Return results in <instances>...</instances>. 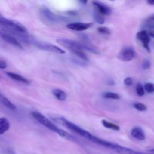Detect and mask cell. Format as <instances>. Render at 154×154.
I'll return each mask as SVG.
<instances>
[{
	"instance_id": "cell-8",
	"label": "cell",
	"mask_w": 154,
	"mask_h": 154,
	"mask_svg": "<svg viewBox=\"0 0 154 154\" xmlns=\"http://www.w3.org/2000/svg\"><path fill=\"white\" fill-rule=\"evenodd\" d=\"M42 14H43V16L45 17L46 19H48V20H50L51 22L57 23V22H60V21L66 20H65V17L55 14L53 13L49 8H48L46 7L42 8Z\"/></svg>"
},
{
	"instance_id": "cell-23",
	"label": "cell",
	"mask_w": 154,
	"mask_h": 154,
	"mask_svg": "<svg viewBox=\"0 0 154 154\" xmlns=\"http://www.w3.org/2000/svg\"><path fill=\"white\" fill-rule=\"evenodd\" d=\"M98 32L101 34L106 35H109L111 34V30L108 28V27L105 26H100L97 29Z\"/></svg>"
},
{
	"instance_id": "cell-19",
	"label": "cell",
	"mask_w": 154,
	"mask_h": 154,
	"mask_svg": "<svg viewBox=\"0 0 154 154\" xmlns=\"http://www.w3.org/2000/svg\"><path fill=\"white\" fill-rule=\"evenodd\" d=\"M93 18H94L95 22H96L99 24H103L105 23V18L102 15L99 14L98 12H95L93 14Z\"/></svg>"
},
{
	"instance_id": "cell-31",
	"label": "cell",
	"mask_w": 154,
	"mask_h": 154,
	"mask_svg": "<svg viewBox=\"0 0 154 154\" xmlns=\"http://www.w3.org/2000/svg\"><path fill=\"white\" fill-rule=\"evenodd\" d=\"M81 2L82 3V4H87V1H81Z\"/></svg>"
},
{
	"instance_id": "cell-6",
	"label": "cell",
	"mask_w": 154,
	"mask_h": 154,
	"mask_svg": "<svg viewBox=\"0 0 154 154\" xmlns=\"http://www.w3.org/2000/svg\"><path fill=\"white\" fill-rule=\"evenodd\" d=\"M135 51L132 47H125L118 54V59L123 62H130L135 58Z\"/></svg>"
},
{
	"instance_id": "cell-27",
	"label": "cell",
	"mask_w": 154,
	"mask_h": 154,
	"mask_svg": "<svg viewBox=\"0 0 154 154\" xmlns=\"http://www.w3.org/2000/svg\"><path fill=\"white\" fill-rule=\"evenodd\" d=\"M147 32H148L149 36H150V37H152L154 38V29H150V31Z\"/></svg>"
},
{
	"instance_id": "cell-25",
	"label": "cell",
	"mask_w": 154,
	"mask_h": 154,
	"mask_svg": "<svg viewBox=\"0 0 154 154\" xmlns=\"http://www.w3.org/2000/svg\"><path fill=\"white\" fill-rule=\"evenodd\" d=\"M124 84L127 87H130L133 84V80H132V78L130 77H127L124 79Z\"/></svg>"
},
{
	"instance_id": "cell-16",
	"label": "cell",
	"mask_w": 154,
	"mask_h": 154,
	"mask_svg": "<svg viewBox=\"0 0 154 154\" xmlns=\"http://www.w3.org/2000/svg\"><path fill=\"white\" fill-rule=\"evenodd\" d=\"M10 128L9 120L5 117L0 118V135H3L5 132H7Z\"/></svg>"
},
{
	"instance_id": "cell-3",
	"label": "cell",
	"mask_w": 154,
	"mask_h": 154,
	"mask_svg": "<svg viewBox=\"0 0 154 154\" xmlns=\"http://www.w3.org/2000/svg\"><path fill=\"white\" fill-rule=\"evenodd\" d=\"M52 120L54 121L57 122V123H60V125H63V126H65L66 128H67L69 130L72 131V132H75V133L78 134L80 136L83 137L85 139L88 140V141H92L94 135H92L91 133L88 132V131L85 130V129H82L80 126H77L76 124L73 123L72 122L69 121L67 119H66L63 117H60V116H53L51 117Z\"/></svg>"
},
{
	"instance_id": "cell-1",
	"label": "cell",
	"mask_w": 154,
	"mask_h": 154,
	"mask_svg": "<svg viewBox=\"0 0 154 154\" xmlns=\"http://www.w3.org/2000/svg\"><path fill=\"white\" fill-rule=\"evenodd\" d=\"M32 116L33 117V118L38 122V123H40L41 125L44 126L45 127H46L47 129H48L49 130H51V132H55L56 134L60 135L62 138H65L66 140H69L70 141H74V142H78V141L76 140V138L75 137L72 136V135H70L69 133L66 132V131L63 130V129H60V128L57 127V126L54 124L50 120H48L46 117L43 115L41 113L38 112V111H32Z\"/></svg>"
},
{
	"instance_id": "cell-28",
	"label": "cell",
	"mask_w": 154,
	"mask_h": 154,
	"mask_svg": "<svg viewBox=\"0 0 154 154\" xmlns=\"http://www.w3.org/2000/svg\"><path fill=\"white\" fill-rule=\"evenodd\" d=\"M147 4L150 5H154V0H149L147 2Z\"/></svg>"
},
{
	"instance_id": "cell-13",
	"label": "cell",
	"mask_w": 154,
	"mask_h": 154,
	"mask_svg": "<svg viewBox=\"0 0 154 154\" xmlns=\"http://www.w3.org/2000/svg\"><path fill=\"white\" fill-rule=\"evenodd\" d=\"M6 75L8 78H10L11 79L14 80V81H18L20 83H23V84H29L30 81H29L27 78H26L25 77L21 76V75H18V74L14 73V72H6Z\"/></svg>"
},
{
	"instance_id": "cell-11",
	"label": "cell",
	"mask_w": 154,
	"mask_h": 154,
	"mask_svg": "<svg viewBox=\"0 0 154 154\" xmlns=\"http://www.w3.org/2000/svg\"><path fill=\"white\" fill-rule=\"evenodd\" d=\"M92 3H93L94 7L96 8L98 13L100 14L102 16H108V15L111 14V8H109L108 5L104 4V3L98 1H93Z\"/></svg>"
},
{
	"instance_id": "cell-26",
	"label": "cell",
	"mask_w": 154,
	"mask_h": 154,
	"mask_svg": "<svg viewBox=\"0 0 154 154\" xmlns=\"http://www.w3.org/2000/svg\"><path fill=\"white\" fill-rule=\"evenodd\" d=\"M7 66H8V64L5 61L0 60V69H6V68H7Z\"/></svg>"
},
{
	"instance_id": "cell-20",
	"label": "cell",
	"mask_w": 154,
	"mask_h": 154,
	"mask_svg": "<svg viewBox=\"0 0 154 154\" xmlns=\"http://www.w3.org/2000/svg\"><path fill=\"white\" fill-rule=\"evenodd\" d=\"M136 93L138 96H144L145 94V90H144V87L141 83H138L136 86Z\"/></svg>"
},
{
	"instance_id": "cell-2",
	"label": "cell",
	"mask_w": 154,
	"mask_h": 154,
	"mask_svg": "<svg viewBox=\"0 0 154 154\" xmlns=\"http://www.w3.org/2000/svg\"><path fill=\"white\" fill-rule=\"evenodd\" d=\"M57 42L60 45H61L62 46L67 48L69 51H72L73 50H80V51H90V52L93 53L95 54H99L100 53L98 48L93 46L91 43L84 44L82 42H77V41L71 40V39L68 38H59L57 39Z\"/></svg>"
},
{
	"instance_id": "cell-17",
	"label": "cell",
	"mask_w": 154,
	"mask_h": 154,
	"mask_svg": "<svg viewBox=\"0 0 154 154\" xmlns=\"http://www.w3.org/2000/svg\"><path fill=\"white\" fill-rule=\"evenodd\" d=\"M102 124L103 125L104 127L107 128V129H112L114 131H120V128L118 125L115 124L114 123H111V122L108 121L106 120H102Z\"/></svg>"
},
{
	"instance_id": "cell-18",
	"label": "cell",
	"mask_w": 154,
	"mask_h": 154,
	"mask_svg": "<svg viewBox=\"0 0 154 154\" xmlns=\"http://www.w3.org/2000/svg\"><path fill=\"white\" fill-rule=\"evenodd\" d=\"M102 97L106 99H113V100H118L120 99V95L112 92H105L102 93Z\"/></svg>"
},
{
	"instance_id": "cell-14",
	"label": "cell",
	"mask_w": 154,
	"mask_h": 154,
	"mask_svg": "<svg viewBox=\"0 0 154 154\" xmlns=\"http://www.w3.org/2000/svg\"><path fill=\"white\" fill-rule=\"evenodd\" d=\"M0 104L10 110L14 111V110L16 109V106H15L8 98H6L5 96H3L1 93H0Z\"/></svg>"
},
{
	"instance_id": "cell-15",
	"label": "cell",
	"mask_w": 154,
	"mask_h": 154,
	"mask_svg": "<svg viewBox=\"0 0 154 154\" xmlns=\"http://www.w3.org/2000/svg\"><path fill=\"white\" fill-rule=\"evenodd\" d=\"M53 95L55 96L57 99L61 102H65L67 99V93L63 90H60V89H54L52 91Z\"/></svg>"
},
{
	"instance_id": "cell-9",
	"label": "cell",
	"mask_w": 154,
	"mask_h": 154,
	"mask_svg": "<svg viewBox=\"0 0 154 154\" xmlns=\"http://www.w3.org/2000/svg\"><path fill=\"white\" fill-rule=\"evenodd\" d=\"M93 24L91 23H81V22H73L69 23L66 25L69 29L73 30L76 32H83L87 30V29L90 28Z\"/></svg>"
},
{
	"instance_id": "cell-21",
	"label": "cell",
	"mask_w": 154,
	"mask_h": 154,
	"mask_svg": "<svg viewBox=\"0 0 154 154\" xmlns=\"http://www.w3.org/2000/svg\"><path fill=\"white\" fill-rule=\"evenodd\" d=\"M134 108L138 111H147V106L144 104L140 103V102H135L133 104Z\"/></svg>"
},
{
	"instance_id": "cell-7",
	"label": "cell",
	"mask_w": 154,
	"mask_h": 154,
	"mask_svg": "<svg viewBox=\"0 0 154 154\" xmlns=\"http://www.w3.org/2000/svg\"><path fill=\"white\" fill-rule=\"evenodd\" d=\"M0 37L9 45H13L14 47L19 48V49H23V45H21L20 42L10 33L6 32L5 31H0Z\"/></svg>"
},
{
	"instance_id": "cell-12",
	"label": "cell",
	"mask_w": 154,
	"mask_h": 154,
	"mask_svg": "<svg viewBox=\"0 0 154 154\" xmlns=\"http://www.w3.org/2000/svg\"><path fill=\"white\" fill-rule=\"evenodd\" d=\"M131 135L138 141H144L146 139V135L144 130L139 126H135L131 130Z\"/></svg>"
},
{
	"instance_id": "cell-29",
	"label": "cell",
	"mask_w": 154,
	"mask_h": 154,
	"mask_svg": "<svg viewBox=\"0 0 154 154\" xmlns=\"http://www.w3.org/2000/svg\"><path fill=\"white\" fill-rule=\"evenodd\" d=\"M147 20L152 21V22H154V14L152 15V16H150V17L148 18V20Z\"/></svg>"
},
{
	"instance_id": "cell-22",
	"label": "cell",
	"mask_w": 154,
	"mask_h": 154,
	"mask_svg": "<svg viewBox=\"0 0 154 154\" xmlns=\"http://www.w3.org/2000/svg\"><path fill=\"white\" fill-rule=\"evenodd\" d=\"M144 88L145 92H147V93H154V84H153V83H146V84H144Z\"/></svg>"
},
{
	"instance_id": "cell-30",
	"label": "cell",
	"mask_w": 154,
	"mask_h": 154,
	"mask_svg": "<svg viewBox=\"0 0 154 154\" xmlns=\"http://www.w3.org/2000/svg\"><path fill=\"white\" fill-rule=\"evenodd\" d=\"M149 152H150V153H152L154 154V149H151V150H149Z\"/></svg>"
},
{
	"instance_id": "cell-24",
	"label": "cell",
	"mask_w": 154,
	"mask_h": 154,
	"mask_svg": "<svg viewBox=\"0 0 154 154\" xmlns=\"http://www.w3.org/2000/svg\"><path fill=\"white\" fill-rule=\"evenodd\" d=\"M151 66V63H150V60H144L142 63V69H144V70H147V69H149Z\"/></svg>"
},
{
	"instance_id": "cell-10",
	"label": "cell",
	"mask_w": 154,
	"mask_h": 154,
	"mask_svg": "<svg viewBox=\"0 0 154 154\" xmlns=\"http://www.w3.org/2000/svg\"><path fill=\"white\" fill-rule=\"evenodd\" d=\"M136 37L140 42H141L142 45L144 46V48L147 50L148 52H150V36H149L148 32H147L146 30H141V31L138 32L136 35Z\"/></svg>"
},
{
	"instance_id": "cell-5",
	"label": "cell",
	"mask_w": 154,
	"mask_h": 154,
	"mask_svg": "<svg viewBox=\"0 0 154 154\" xmlns=\"http://www.w3.org/2000/svg\"><path fill=\"white\" fill-rule=\"evenodd\" d=\"M29 43H32L33 45L43 51H48V52L54 53V54H64L66 51L62 48H59V47L56 46V45H52V44L48 43V42H40V41L37 40H33V39H30L29 40Z\"/></svg>"
},
{
	"instance_id": "cell-4",
	"label": "cell",
	"mask_w": 154,
	"mask_h": 154,
	"mask_svg": "<svg viewBox=\"0 0 154 154\" xmlns=\"http://www.w3.org/2000/svg\"><path fill=\"white\" fill-rule=\"evenodd\" d=\"M0 25L11 33H26V28L23 25L16 21L7 19L0 14Z\"/></svg>"
}]
</instances>
